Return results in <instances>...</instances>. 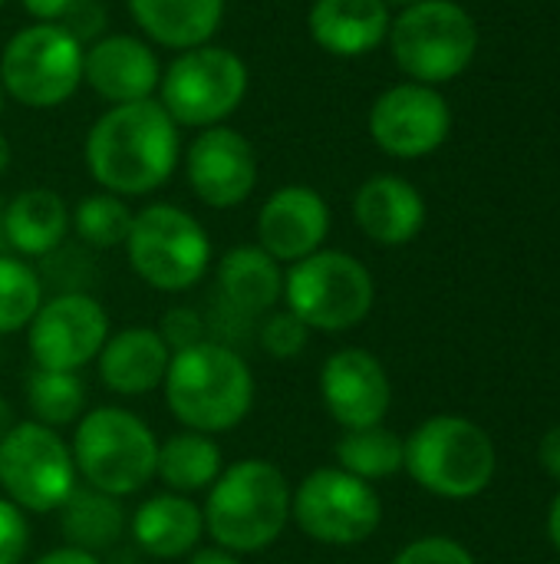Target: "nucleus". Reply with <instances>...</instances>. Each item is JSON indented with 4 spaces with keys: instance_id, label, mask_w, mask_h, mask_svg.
Returning a JSON list of instances; mask_svg holds the SVG:
<instances>
[{
    "instance_id": "nucleus-47",
    "label": "nucleus",
    "mask_w": 560,
    "mask_h": 564,
    "mask_svg": "<svg viewBox=\"0 0 560 564\" xmlns=\"http://www.w3.org/2000/svg\"><path fill=\"white\" fill-rule=\"evenodd\" d=\"M3 3H7V0H0V7H3Z\"/></svg>"
},
{
    "instance_id": "nucleus-42",
    "label": "nucleus",
    "mask_w": 560,
    "mask_h": 564,
    "mask_svg": "<svg viewBox=\"0 0 560 564\" xmlns=\"http://www.w3.org/2000/svg\"><path fill=\"white\" fill-rule=\"evenodd\" d=\"M10 169V142H7V135L0 132V175Z\"/></svg>"
},
{
    "instance_id": "nucleus-34",
    "label": "nucleus",
    "mask_w": 560,
    "mask_h": 564,
    "mask_svg": "<svg viewBox=\"0 0 560 564\" xmlns=\"http://www.w3.org/2000/svg\"><path fill=\"white\" fill-rule=\"evenodd\" d=\"M59 26L79 43V46H89L102 36L106 30V10L99 0H73L66 7V13L59 17Z\"/></svg>"
},
{
    "instance_id": "nucleus-18",
    "label": "nucleus",
    "mask_w": 560,
    "mask_h": 564,
    "mask_svg": "<svg viewBox=\"0 0 560 564\" xmlns=\"http://www.w3.org/2000/svg\"><path fill=\"white\" fill-rule=\"evenodd\" d=\"M83 79L112 106L152 99L162 79L155 50L129 33L99 36L83 50Z\"/></svg>"
},
{
    "instance_id": "nucleus-26",
    "label": "nucleus",
    "mask_w": 560,
    "mask_h": 564,
    "mask_svg": "<svg viewBox=\"0 0 560 564\" xmlns=\"http://www.w3.org/2000/svg\"><path fill=\"white\" fill-rule=\"evenodd\" d=\"M63 512V535L73 549L83 552H102L122 539L125 529V509L116 496H106L92 486H76L69 499L59 506Z\"/></svg>"
},
{
    "instance_id": "nucleus-4",
    "label": "nucleus",
    "mask_w": 560,
    "mask_h": 564,
    "mask_svg": "<svg viewBox=\"0 0 560 564\" xmlns=\"http://www.w3.org/2000/svg\"><path fill=\"white\" fill-rule=\"evenodd\" d=\"M403 469L439 499L482 496L498 469L492 436L465 416H432L406 440Z\"/></svg>"
},
{
    "instance_id": "nucleus-6",
    "label": "nucleus",
    "mask_w": 560,
    "mask_h": 564,
    "mask_svg": "<svg viewBox=\"0 0 560 564\" xmlns=\"http://www.w3.org/2000/svg\"><path fill=\"white\" fill-rule=\"evenodd\" d=\"M73 463L83 479L106 496H132L155 476L158 443L129 410L99 406L83 416L73 436Z\"/></svg>"
},
{
    "instance_id": "nucleus-33",
    "label": "nucleus",
    "mask_w": 560,
    "mask_h": 564,
    "mask_svg": "<svg viewBox=\"0 0 560 564\" xmlns=\"http://www.w3.org/2000/svg\"><path fill=\"white\" fill-rule=\"evenodd\" d=\"M393 564H475L472 552L465 545H459L455 539H446V535H429V539H419L413 545H406Z\"/></svg>"
},
{
    "instance_id": "nucleus-9",
    "label": "nucleus",
    "mask_w": 560,
    "mask_h": 564,
    "mask_svg": "<svg viewBox=\"0 0 560 564\" xmlns=\"http://www.w3.org/2000/svg\"><path fill=\"white\" fill-rule=\"evenodd\" d=\"M125 254L149 288L178 294L205 278L211 264V241L185 208L149 205L132 218Z\"/></svg>"
},
{
    "instance_id": "nucleus-13",
    "label": "nucleus",
    "mask_w": 560,
    "mask_h": 564,
    "mask_svg": "<svg viewBox=\"0 0 560 564\" xmlns=\"http://www.w3.org/2000/svg\"><path fill=\"white\" fill-rule=\"evenodd\" d=\"M109 340V317L99 301L83 291H63L40 304L30 321V354L43 370L76 373Z\"/></svg>"
},
{
    "instance_id": "nucleus-25",
    "label": "nucleus",
    "mask_w": 560,
    "mask_h": 564,
    "mask_svg": "<svg viewBox=\"0 0 560 564\" xmlns=\"http://www.w3.org/2000/svg\"><path fill=\"white\" fill-rule=\"evenodd\" d=\"M201 532H205L201 509L178 492H162L142 502L132 519V535L152 558L188 555L198 545Z\"/></svg>"
},
{
    "instance_id": "nucleus-11",
    "label": "nucleus",
    "mask_w": 560,
    "mask_h": 564,
    "mask_svg": "<svg viewBox=\"0 0 560 564\" xmlns=\"http://www.w3.org/2000/svg\"><path fill=\"white\" fill-rule=\"evenodd\" d=\"M0 482L20 512H53L76 489V463L56 430L13 423L0 440Z\"/></svg>"
},
{
    "instance_id": "nucleus-40",
    "label": "nucleus",
    "mask_w": 560,
    "mask_h": 564,
    "mask_svg": "<svg viewBox=\"0 0 560 564\" xmlns=\"http://www.w3.org/2000/svg\"><path fill=\"white\" fill-rule=\"evenodd\" d=\"M188 564H241L234 558V552H224V549H201Z\"/></svg>"
},
{
    "instance_id": "nucleus-1",
    "label": "nucleus",
    "mask_w": 560,
    "mask_h": 564,
    "mask_svg": "<svg viewBox=\"0 0 560 564\" xmlns=\"http://www.w3.org/2000/svg\"><path fill=\"white\" fill-rule=\"evenodd\" d=\"M178 126L155 96L109 106L86 135L89 175L119 198L162 188L178 165Z\"/></svg>"
},
{
    "instance_id": "nucleus-35",
    "label": "nucleus",
    "mask_w": 560,
    "mask_h": 564,
    "mask_svg": "<svg viewBox=\"0 0 560 564\" xmlns=\"http://www.w3.org/2000/svg\"><path fill=\"white\" fill-rule=\"evenodd\" d=\"M26 549H30V529L23 512L10 499H0V564H20Z\"/></svg>"
},
{
    "instance_id": "nucleus-29",
    "label": "nucleus",
    "mask_w": 560,
    "mask_h": 564,
    "mask_svg": "<svg viewBox=\"0 0 560 564\" xmlns=\"http://www.w3.org/2000/svg\"><path fill=\"white\" fill-rule=\"evenodd\" d=\"M26 403L43 426H66L83 413L86 387L69 370H43L36 367L26 377Z\"/></svg>"
},
{
    "instance_id": "nucleus-12",
    "label": "nucleus",
    "mask_w": 560,
    "mask_h": 564,
    "mask_svg": "<svg viewBox=\"0 0 560 564\" xmlns=\"http://www.w3.org/2000/svg\"><path fill=\"white\" fill-rule=\"evenodd\" d=\"M290 516L320 545H360L383 522L376 489L343 469H314L290 496Z\"/></svg>"
},
{
    "instance_id": "nucleus-24",
    "label": "nucleus",
    "mask_w": 560,
    "mask_h": 564,
    "mask_svg": "<svg viewBox=\"0 0 560 564\" xmlns=\"http://www.w3.org/2000/svg\"><path fill=\"white\" fill-rule=\"evenodd\" d=\"M0 231L13 251L43 258L63 245L69 231V208L50 188H26L3 208Z\"/></svg>"
},
{
    "instance_id": "nucleus-16",
    "label": "nucleus",
    "mask_w": 560,
    "mask_h": 564,
    "mask_svg": "<svg viewBox=\"0 0 560 564\" xmlns=\"http://www.w3.org/2000/svg\"><path fill=\"white\" fill-rule=\"evenodd\" d=\"M320 393L330 416L343 430H363L383 423L393 403V387L383 364L360 347L337 350L320 370Z\"/></svg>"
},
{
    "instance_id": "nucleus-27",
    "label": "nucleus",
    "mask_w": 560,
    "mask_h": 564,
    "mask_svg": "<svg viewBox=\"0 0 560 564\" xmlns=\"http://www.w3.org/2000/svg\"><path fill=\"white\" fill-rule=\"evenodd\" d=\"M155 476H162L172 492L208 489L221 476V449L205 433H175L158 446Z\"/></svg>"
},
{
    "instance_id": "nucleus-36",
    "label": "nucleus",
    "mask_w": 560,
    "mask_h": 564,
    "mask_svg": "<svg viewBox=\"0 0 560 564\" xmlns=\"http://www.w3.org/2000/svg\"><path fill=\"white\" fill-rule=\"evenodd\" d=\"M158 334L168 344V350L175 354V350H185V347H195V344L205 340V321L188 307H175V311L165 314Z\"/></svg>"
},
{
    "instance_id": "nucleus-46",
    "label": "nucleus",
    "mask_w": 560,
    "mask_h": 564,
    "mask_svg": "<svg viewBox=\"0 0 560 564\" xmlns=\"http://www.w3.org/2000/svg\"><path fill=\"white\" fill-rule=\"evenodd\" d=\"M0 215H3V205H0Z\"/></svg>"
},
{
    "instance_id": "nucleus-44",
    "label": "nucleus",
    "mask_w": 560,
    "mask_h": 564,
    "mask_svg": "<svg viewBox=\"0 0 560 564\" xmlns=\"http://www.w3.org/2000/svg\"><path fill=\"white\" fill-rule=\"evenodd\" d=\"M386 7H409V3H416V0H383Z\"/></svg>"
},
{
    "instance_id": "nucleus-23",
    "label": "nucleus",
    "mask_w": 560,
    "mask_h": 564,
    "mask_svg": "<svg viewBox=\"0 0 560 564\" xmlns=\"http://www.w3.org/2000/svg\"><path fill=\"white\" fill-rule=\"evenodd\" d=\"M142 33L168 50H195L211 43L224 20L228 0H125Z\"/></svg>"
},
{
    "instance_id": "nucleus-39",
    "label": "nucleus",
    "mask_w": 560,
    "mask_h": 564,
    "mask_svg": "<svg viewBox=\"0 0 560 564\" xmlns=\"http://www.w3.org/2000/svg\"><path fill=\"white\" fill-rule=\"evenodd\" d=\"M36 564H99V558L92 552H83V549L66 545V549H56V552L43 555Z\"/></svg>"
},
{
    "instance_id": "nucleus-28",
    "label": "nucleus",
    "mask_w": 560,
    "mask_h": 564,
    "mask_svg": "<svg viewBox=\"0 0 560 564\" xmlns=\"http://www.w3.org/2000/svg\"><path fill=\"white\" fill-rule=\"evenodd\" d=\"M337 459H340L343 473H350L363 482L386 479L403 469L406 443L383 423L363 426V430H347L337 443Z\"/></svg>"
},
{
    "instance_id": "nucleus-22",
    "label": "nucleus",
    "mask_w": 560,
    "mask_h": 564,
    "mask_svg": "<svg viewBox=\"0 0 560 564\" xmlns=\"http://www.w3.org/2000/svg\"><path fill=\"white\" fill-rule=\"evenodd\" d=\"M218 294L238 317H261L284 297V271L261 245H238L218 261Z\"/></svg>"
},
{
    "instance_id": "nucleus-41",
    "label": "nucleus",
    "mask_w": 560,
    "mask_h": 564,
    "mask_svg": "<svg viewBox=\"0 0 560 564\" xmlns=\"http://www.w3.org/2000/svg\"><path fill=\"white\" fill-rule=\"evenodd\" d=\"M548 535H551V545L560 552V492L551 502V512H548Z\"/></svg>"
},
{
    "instance_id": "nucleus-3",
    "label": "nucleus",
    "mask_w": 560,
    "mask_h": 564,
    "mask_svg": "<svg viewBox=\"0 0 560 564\" xmlns=\"http://www.w3.org/2000/svg\"><path fill=\"white\" fill-rule=\"evenodd\" d=\"M205 529L224 552H261L281 539L290 519V486L264 459H241L215 479L205 502Z\"/></svg>"
},
{
    "instance_id": "nucleus-19",
    "label": "nucleus",
    "mask_w": 560,
    "mask_h": 564,
    "mask_svg": "<svg viewBox=\"0 0 560 564\" xmlns=\"http://www.w3.org/2000/svg\"><path fill=\"white\" fill-rule=\"evenodd\" d=\"M353 218L360 231L386 248L409 245L426 225V202L416 185L399 175H373L353 198Z\"/></svg>"
},
{
    "instance_id": "nucleus-20",
    "label": "nucleus",
    "mask_w": 560,
    "mask_h": 564,
    "mask_svg": "<svg viewBox=\"0 0 560 564\" xmlns=\"http://www.w3.org/2000/svg\"><path fill=\"white\" fill-rule=\"evenodd\" d=\"M389 7L383 0H314L307 13L310 40L330 56H366L389 36Z\"/></svg>"
},
{
    "instance_id": "nucleus-37",
    "label": "nucleus",
    "mask_w": 560,
    "mask_h": 564,
    "mask_svg": "<svg viewBox=\"0 0 560 564\" xmlns=\"http://www.w3.org/2000/svg\"><path fill=\"white\" fill-rule=\"evenodd\" d=\"M538 463H541V469H545L551 479H558L560 482V426L545 433V440H541V446H538Z\"/></svg>"
},
{
    "instance_id": "nucleus-38",
    "label": "nucleus",
    "mask_w": 560,
    "mask_h": 564,
    "mask_svg": "<svg viewBox=\"0 0 560 564\" xmlns=\"http://www.w3.org/2000/svg\"><path fill=\"white\" fill-rule=\"evenodd\" d=\"M69 3L73 0H20V7L40 23H59V17L66 13Z\"/></svg>"
},
{
    "instance_id": "nucleus-15",
    "label": "nucleus",
    "mask_w": 560,
    "mask_h": 564,
    "mask_svg": "<svg viewBox=\"0 0 560 564\" xmlns=\"http://www.w3.org/2000/svg\"><path fill=\"white\" fill-rule=\"evenodd\" d=\"M188 185L211 208L241 205L257 185V152L254 145L228 126H211L188 145Z\"/></svg>"
},
{
    "instance_id": "nucleus-45",
    "label": "nucleus",
    "mask_w": 560,
    "mask_h": 564,
    "mask_svg": "<svg viewBox=\"0 0 560 564\" xmlns=\"http://www.w3.org/2000/svg\"><path fill=\"white\" fill-rule=\"evenodd\" d=\"M0 106H3V86H0Z\"/></svg>"
},
{
    "instance_id": "nucleus-2",
    "label": "nucleus",
    "mask_w": 560,
    "mask_h": 564,
    "mask_svg": "<svg viewBox=\"0 0 560 564\" xmlns=\"http://www.w3.org/2000/svg\"><path fill=\"white\" fill-rule=\"evenodd\" d=\"M165 400L195 433L234 430L254 403V377L238 350L218 340L175 350L165 370Z\"/></svg>"
},
{
    "instance_id": "nucleus-7",
    "label": "nucleus",
    "mask_w": 560,
    "mask_h": 564,
    "mask_svg": "<svg viewBox=\"0 0 560 564\" xmlns=\"http://www.w3.org/2000/svg\"><path fill=\"white\" fill-rule=\"evenodd\" d=\"M373 274L343 251H314L284 274V301L310 330L340 334L373 311Z\"/></svg>"
},
{
    "instance_id": "nucleus-31",
    "label": "nucleus",
    "mask_w": 560,
    "mask_h": 564,
    "mask_svg": "<svg viewBox=\"0 0 560 564\" xmlns=\"http://www.w3.org/2000/svg\"><path fill=\"white\" fill-rule=\"evenodd\" d=\"M43 304V284L36 271L10 254H0V334H13L33 321Z\"/></svg>"
},
{
    "instance_id": "nucleus-32",
    "label": "nucleus",
    "mask_w": 560,
    "mask_h": 564,
    "mask_svg": "<svg viewBox=\"0 0 560 564\" xmlns=\"http://www.w3.org/2000/svg\"><path fill=\"white\" fill-rule=\"evenodd\" d=\"M307 337H310V327H307L297 314H290V311L271 314L267 324L261 327V344H264L267 354L277 357V360L300 357V350L307 347Z\"/></svg>"
},
{
    "instance_id": "nucleus-30",
    "label": "nucleus",
    "mask_w": 560,
    "mask_h": 564,
    "mask_svg": "<svg viewBox=\"0 0 560 564\" xmlns=\"http://www.w3.org/2000/svg\"><path fill=\"white\" fill-rule=\"evenodd\" d=\"M132 218L135 215L129 212V205L119 195L99 192V195H86L73 208L69 225L89 248H119L129 238Z\"/></svg>"
},
{
    "instance_id": "nucleus-14",
    "label": "nucleus",
    "mask_w": 560,
    "mask_h": 564,
    "mask_svg": "<svg viewBox=\"0 0 560 564\" xmlns=\"http://www.w3.org/2000/svg\"><path fill=\"white\" fill-rule=\"evenodd\" d=\"M452 129V109L436 86L399 83L386 89L370 109L373 142L396 159L432 155Z\"/></svg>"
},
{
    "instance_id": "nucleus-5",
    "label": "nucleus",
    "mask_w": 560,
    "mask_h": 564,
    "mask_svg": "<svg viewBox=\"0 0 560 564\" xmlns=\"http://www.w3.org/2000/svg\"><path fill=\"white\" fill-rule=\"evenodd\" d=\"M389 50L413 83L439 86L469 69L479 50V26L455 0H416L389 23Z\"/></svg>"
},
{
    "instance_id": "nucleus-21",
    "label": "nucleus",
    "mask_w": 560,
    "mask_h": 564,
    "mask_svg": "<svg viewBox=\"0 0 560 564\" xmlns=\"http://www.w3.org/2000/svg\"><path fill=\"white\" fill-rule=\"evenodd\" d=\"M172 350L152 327H125L99 350V377L119 397H142L162 387Z\"/></svg>"
},
{
    "instance_id": "nucleus-43",
    "label": "nucleus",
    "mask_w": 560,
    "mask_h": 564,
    "mask_svg": "<svg viewBox=\"0 0 560 564\" xmlns=\"http://www.w3.org/2000/svg\"><path fill=\"white\" fill-rule=\"evenodd\" d=\"M10 426H13V420H10V410H7V403L0 400V440H3V433H10Z\"/></svg>"
},
{
    "instance_id": "nucleus-17",
    "label": "nucleus",
    "mask_w": 560,
    "mask_h": 564,
    "mask_svg": "<svg viewBox=\"0 0 560 564\" xmlns=\"http://www.w3.org/2000/svg\"><path fill=\"white\" fill-rule=\"evenodd\" d=\"M330 235V208L320 192L307 185L277 188L257 215V245L274 261H304L320 251Z\"/></svg>"
},
{
    "instance_id": "nucleus-10",
    "label": "nucleus",
    "mask_w": 560,
    "mask_h": 564,
    "mask_svg": "<svg viewBox=\"0 0 560 564\" xmlns=\"http://www.w3.org/2000/svg\"><path fill=\"white\" fill-rule=\"evenodd\" d=\"M83 83V46L59 23H30L0 53V86L26 109H56Z\"/></svg>"
},
{
    "instance_id": "nucleus-8",
    "label": "nucleus",
    "mask_w": 560,
    "mask_h": 564,
    "mask_svg": "<svg viewBox=\"0 0 560 564\" xmlns=\"http://www.w3.org/2000/svg\"><path fill=\"white\" fill-rule=\"evenodd\" d=\"M162 109L175 126L211 129L221 126L248 96V63L228 46L182 50L158 79Z\"/></svg>"
}]
</instances>
